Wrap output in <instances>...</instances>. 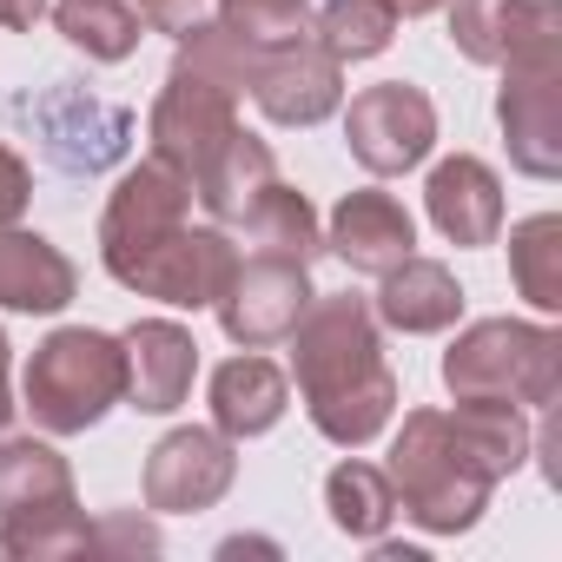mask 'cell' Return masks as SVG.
<instances>
[{
  "mask_svg": "<svg viewBox=\"0 0 562 562\" xmlns=\"http://www.w3.org/2000/svg\"><path fill=\"white\" fill-rule=\"evenodd\" d=\"M0 529H8V555L21 562H60V555L93 549V522L54 443L0 437Z\"/></svg>",
  "mask_w": 562,
  "mask_h": 562,
  "instance_id": "obj_1",
  "label": "cell"
},
{
  "mask_svg": "<svg viewBox=\"0 0 562 562\" xmlns=\"http://www.w3.org/2000/svg\"><path fill=\"white\" fill-rule=\"evenodd\" d=\"M391 490H397V509L430 529V536H463L483 522L490 509V476L457 450L450 437V417L443 411H411L404 430L391 437V463H384Z\"/></svg>",
  "mask_w": 562,
  "mask_h": 562,
  "instance_id": "obj_2",
  "label": "cell"
},
{
  "mask_svg": "<svg viewBox=\"0 0 562 562\" xmlns=\"http://www.w3.org/2000/svg\"><path fill=\"white\" fill-rule=\"evenodd\" d=\"M21 397H27L21 411L47 437L93 430L113 404H126V351H120V338H106L93 325H60L47 345H34Z\"/></svg>",
  "mask_w": 562,
  "mask_h": 562,
  "instance_id": "obj_3",
  "label": "cell"
},
{
  "mask_svg": "<svg viewBox=\"0 0 562 562\" xmlns=\"http://www.w3.org/2000/svg\"><path fill=\"white\" fill-rule=\"evenodd\" d=\"M450 397H509V404H562V331L529 318H476L443 351Z\"/></svg>",
  "mask_w": 562,
  "mask_h": 562,
  "instance_id": "obj_4",
  "label": "cell"
},
{
  "mask_svg": "<svg viewBox=\"0 0 562 562\" xmlns=\"http://www.w3.org/2000/svg\"><path fill=\"white\" fill-rule=\"evenodd\" d=\"M285 345H292V378H299L305 404H318L331 391H351V384L384 371L378 312L364 299H351V292L345 299H312Z\"/></svg>",
  "mask_w": 562,
  "mask_h": 562,
  "instance_id": "obj_5",
  "label": "cell"
},
{
  "mask_svg": "<svg viewBox=\"0 0 562 562\" xmlns=\"http://www.w3.org/2000/svg\"><path fill=\"white\" fill-rule=\"evenodd\" d=\"M232 271H238V245L218 225H192L186 218L172 238H159L133 265H120L113 278L126 292H139V299H159V305H179V312H205L232 285Z\"/></svg>",
  "mask_w": 562,
  "mask_h": 562,
  "instance_id": "obj_6",
  "label": "cell"
},
{
  "mask_svg": "<svg viewBox=\"0 0 562 562\" xmlns=\"http://www.w3.org/2000/svg\"><path fill=\"white\" fill-rule=\"evenodd\" d=\"M345 146L351 159L371 172V179H397L411 166L430 159L437 146V106L424 87L411 80H384V87H364L345 113Z\"/></svg>",
  "mask_w": 562,
  "mask_h": 562,
  "instance_id": "obj_7",
  "label": "cell"
},
{
  "mask_svg": "<svg viewBox=\"0 0 562 562\" xmlns=\"http://www.w3.org/2000/svg\"><path fill=\"white\" fill-rule=\"evenodd\" d=\"M312 265H292V258H258V251H238V271L232 285L218 292V325L232 345L245 351H265V345H285L292 325L305 318L312 305Z\"/></svg>",
  "mask_w": 562,
  "mask_h": 562,
  "instance_id": "obj_8",
  "label": "cell"
},
{
  "mask_svg": "<svg viewBox=\"0 0 562 562\" xmlns=\"http://www.w3.org/2000/svg\"><path fill=\"white\" fill-rule=\"evenodd\" d=\"M186 218H192V179L179 166H166V159H139L113 186V199L100 212V258H106V271L133 265L139 251L172 238Z\"/></svg>",
  "mask_w": 562,
  "mask_h": 562,
  "instance_id": "obj_9",
  "label": "cell"
},
{
  "mask_svg": "<svg viewBox=\"0 0 562 562\" xmlns=\"http://www.w3.org/2000/svg\"><path fill=\"white\" fill-rule=\"evenodd\" d=\"M496 120H503V146H509L516 172L562 179V54L509 60L503 93H496Z\"/></svg>",
  "mask_w": 562,
  "mask_h": 562,
  "instance_id": "obj_10",
  "label": "cell"
},
{
  "mask_svg": "<svg viewBox=\"0 0 562 562\" xmlns=\"http://www.w3.org/2000/svg\"><path fill=\"white\" fill-rule=\"evenodd\" d=\"M258 113L271 126H318L345 106V60H331L312 34L299 41H271L251 67V87Z\"/></svg>",
  "mask_w": 562,
  "mask_h": 562,
  "instance_id": "obj_11",
  "label": "cell"
},
{
  "mask_svg": "<svg viewBox=\"0 0 562 562\" xmlns=\"http://www.w3.org/2000/svg\"><path fill=\"white\" fill-rule=\"evenodd\" d=\"M238 483V450L225 430H166L146 457V509L159 516H199Z\"/></svg>",
  "mask_w": 562,
  "mask_h": 562,
  "instance_id": "obj_12",
  "label": "cell"
},
{
  "mask_svg": "<svg viewBox=\"0 0 562 562\" xmlns=\"http://www.w3.org/2000/svg\"><path fill=\"white\" fill-rule=\"evenodd\" d=\"M450 41L476 67L562 54V0H450Z\"/></svg>",
  "mask_w": 562,
  "mask_h": 562,
  "instance_id": "obj_13",
  "label": "cell"
},
{
  "mask_svg": "<svg viewBox=\"0 0 562 562\" xmlns=\"http://www.w3.org/2000/svg\"><path fill=\"white\" fill-rule=\"evenodd\" d=\"M232 126H238V100L218 93V87H205V80H192V74H179V67L166 74V87H159V100H153V120H146L153 159L179 166L186 179L205 166V153H212Z\"/></svg>",
  "mask_w": 562,
  "mask_h": 562,
  "instance_id": "obj_14",
  "label": "cell"
},
{
  "mask_svg": "<svg viewBox=\"0 0 562 562\" xmlns=\"http://www.w3.org/2000/svg\"><path fill=\"white\" fill-rule=\"evenodd\" d=\"M120 351H126V404H133V411L166 417V411H179V404L192 397L199 345H192L186 325H172V318H139V325L120 338Z\"/></svg>",
  "mask_w": 562,
  "mask_h": 562,
  "instance_id": "obj_15",
  "label": "cell"
},
{
  "mask_svg": "<svg viewBox=\"0 0 562 562\" xmlns=\"http://www.w3.org/2000/svg\"><path fill=\"white\" fill-rule=\"evenodd\" d=\"M325 251H338V258H345L351 271H364V278H384L397 258L417 251V218H411L391 192H378V186L345 192L338 212H331V225H325Z\"/></svg>",
  "mask_w": 562,
  "mask_h": 562,
  "instance_id": "obj_16",
  "label": "cell"
},
{
  "mask_svg": "<svg viewBox=\"0 0 562 562\" xmlns=\"http://www.w3.org/2000/svg\"><path fill=\"white\" fill-rule=\"evenodd\" d=\"M424 205L450 245H496V232H503V179L476 153L443 159L424 186Z\"/></svg>",
  "mask_w": 562,
  "mask_h": 562,
  "instance_id": "obj_17",
  "label": "cell"
},
{
  "mask_svg": "<svg viewBox=\"0 0 562 562\" xmlns=\"http://www.w3.org/2000/svg\"><path fill=\"white\" fill-rule=\"evenodd\" d=\"M80 292V271L74 258L21 225H0V312H67Z\"/></svg>",
  "mask_w": 562,
  "mask_h": 562,
  "instance_id": "obj_18",
  "label": "cell"
},
{
  "mask_svg": "<svg viewBox=\"0 0 562 562\" xmlns=\"http://www.w3.org/2000/svg\"><path fill=\"white\" fill-rule=\"evenodd\" d=\"M371 312H378V325H391L404 338H430V331H450L463 318V285L450 278V265L411 251L384 271V292Z\"/></svg>",
  "mask_w": 562,
  "mask_h": 562,
  "instance_id": "obj_19",
  "label": "cell"
},
{
  "mask_svg": "<svg viewBox=\"0 0 562 562\" xmlns=\"http://www.w3.org/2000/svg\"><path fill=\"white\" fill-rule=\"evenodd\" d=\"M285 404H292V378L271 358H258V351H245V358L212 371V430H225L232 443L265 437L278 417H285Z\"/></svg>",
  "mask_w": 562,
  "mask_h": 562,
  "instance_id": "obj_20",
  "label": "cell"
},
{
  "mask_svg": "<svg viewBox=\"0 0 562 562\" xmlns=\"http://www.w3.org/2000/svg\"><path fill=\"white\" fill-rule=\"evenodd\" d=\"M278 179V159H271V146L258 139V133H245V126H232L212 153H205V166L192 172V199L218 218V225H238L245 218V205L265 192Z\"/></svg>",
  "mask_w": 562,
  "mask_h": 562,
  "instance_id": "obj_21",
  "label": "cell"
},
{
  "mask_svg": "<svg viewBox=\"0 0 562 562\" xmlns=\"http://www.w3.org/2000/svg\"><path fill=\"white\" fill-rule=\"evenodd\" d=\"M443 417H450L457 450L490 483H503L509 470H522V457L536 450V430H529L522 404H509V397H457V411H443Z\"/></svg>",
  "mask_w": 562,
  "mask_h": 562,
  "instance_id": "obj_22",
  "label": "cell"
},
{
  "mask_svg": "<svg viewBox=\"0 0 562 562\" xmlns=\"http://www.w3.org/2000/svg\"><path fill=\"white\" fill-rule=\"evenodd\" d=\"M245 251H258V258H292V265H312L318 251H325V232H318V212H312V199L299 192V186H285V179H271L251 205H245Z\"/></svg>",
  "mask_w": 562,
  "mask_h": 562,
  "instance_id": "obj_23",
  "label": "cell"
},
{
  "mask_svg": "<svg viewBox=\"0 0 562 562\" xmlns=\"http://www.w3.org/2000/svg\"><path fill=\"white\" fill-rule=\"evenodd\" d=\"M325 509H331V529L338 536H351V542H378L384 529H391V516H397V490H391V476L378 470V463H338L331 476H325Z\"/></svg>",
  "mask_w": 562,
  "mask_h": 562,
  "instance_id": "obj_24",
  "label": "cell"
},
{
  "mask_svg": "<svg viewBox=\"0 0 562 562\" xmlns=\"http://www.w3.org/2000/svg\"><path fill=\"white\" fill-rule=\"evenodd\" d=\"M305 411H312V424H318L325 443L364 450V443L397 417V378H391V364H384L378 378H364V384H351V391H331V397H318V404H305Z\"/></svg>",
  "mask_w": 562,
  "mask_h": 562,
  "instance_id": "obj_25",
  "label": "cell"
},
{
  "mask_svg": "<svg viewBox=\"0 0 562 562\" xmlns=\"http://www.w3.org/2000/svg\"><path fill=\"white\" fill-rule=\"evenodd\" d=\"M258 54H265V47H258L251 34H238L232 21H218V14H212L205 27H192V34L179 41V60H172V67L238 100V93L251 87V67H258Z\"/></svg>",
  "mask_w": 562,
  "mask_h": 562,
  "instance_id": "obj_26",
  "label": "cell"
},
{
  "mask_svg": "<svg viewBox=\"0 0 562 562\" xmlns=\"http://www.w3.org/2000/svg\"><path fill=\"white\" fill-rule=\"evenodd\" d=\"M54 27L67 34V47H80L87 60H133L139 54V8L126 0H60L54 8Z\"/></svg>",
  "mask_w": 562,
  "mask_h": 562,
  "instance_id": "obj_27",
  "label": "cell"
},
{
  "mask_svg": "<svg viewBox=\"0 0 562 562\" xmlns=\"http://www.w3.org/2000/svg\"><path fill=\"white\" fill-rule=\"evenodd\" d=\"M509 278L536 312H562V218L536 212L509 232Z\"/></svg>",
  "mask_w": 562,
  "mask_h": 562,
  "instance_id": "obj_28",
  "label": "cell"
},
{
  "mask_svg": "<svg viewBox=\"0 0 562 562\" xmlns=\"http://www.w3.org/2000/svg\"><path fill=\"white\" fill-rule=\"evenodd\" d=\"M312 41L331 60H378L397 41V14H391V0H325L312 21Z\"/></svg>",
  "mask_w": 562,
  "mask_h": 562,
  "instance_id": "obj_29",
  "label": "cell"
},
{
  "mask_svg": "<svg viewBox=\"0 0 562 562\" xmlns=\"http://www.w3.org/2000/svg\"><path fill=\"white\" fill-rule=\"evenodd\" d=\"M218 21H232L238 34H251L258 47H271V41L312 34V0H218Z\"/></svg>",
  "mask_w": 562,
  "mask_h": 562,
  "instance_id": "obj_30",
  "label": "cell"
},
{
  "mask_svg": "<svg viewBox=\"0 0 562 562\" xmlns=\"http://www.w3.org/2000/svg\"><path fill=\"white\" fill-rule=\"evenodd\" d=\"M212 14H218V0H139V21L159 27V34H172V41H186V34L205 27Z\"/></svg>",
  "mask_w": 562,
  "mask_h": 562,
  "instance_id": "obj_31",
  "label": "cell"
},
{
  "mask_svg": "<svg viewBox=\"0 0 562 562\" xmlns=\"http://www.w3.org/2000/svg\"><path fill=\"white\" fill-rule=\"evenodd\" d=\"M27 199H34V172H27V159H21L14 146H0V225H21Z\"/></svg>",
  "mask_w": 562,
  "mask_h": 562,
  "instance_id": "obj_32",
  "label": "cell"
},
{
  "mask_svg": "<svg viewBox=\"0 0 562 562\" xmlns=\"http://www.w3.org/2000/svg\"><path fill=\"white\" fill-rule=\"evenodd\" d=\"M93 542H106V549H133V555H159V529L139 522V516H106V522H93Z\"/></svg>",
  "mask_w": 562,
  "mask_h": 562,
  "instance_id": "obj_33",
  "label": "cell"
},
{
  "mask_svg": "<svg viewBox=\"0 0 562 562\" xmlns=\"http://www.w3.org/2000/svg\"><path fill=\"white\" fill-rule=\"evenodd\" d=\"M47 21V0H0V27L8 34H34Z\"/></svg>",
  "mask_w": 562,
  "mask_h": 562,
  "instance_id": "obj_34",
  "label": "cell"
},
{
  "mask_svg": "<svg viewBox=\"0 0 562 562\" xmlns=\"http://www.w3.org/2000/svg\"><path fill=\"white\" fill-rule=\"evenodd\" d=\"M14 424V397H8V331H0V437Z\"/></svg>",
  "mask_w": 562,
  "mask_h": 562,
  "instance_id": "obj_35",
  "label": "cell"
},
{
  "mask_svg": "<svg viewBox=\"0 0 562 562\" xmlns=\"http://www.w3.org/2000/svg\"><path fill=\"white\" fill-rule=\"evenodd\" d=\"M437 8H450V0H391L397 21H417V14H437Z\"/></svg>",
  "mask_w": 562,
  "mask_h": 562,
  "instance_id": "obj_36",
  "label": "cell"
},
{
  "mask_svg": "<svg viewBox=\"0 0 562 562\" xmlns=\"http://www.w3.org/2000/svg\"><path fill=\"white\" fill-rule=\"evenodd\" d=\"M378 562H424V549H411V542H384V536H378Z\"/></svg>",
  "mask_w": 562,
  "mask_h": 562,
  "instance_id": "obj_37",
  "label": "cell"
},
{
  "mask_svg": "<svg viewBox=\"0 0 562 562\" xmlns=\"http://www.w3.org/2000/svg\"><path fill=\"white\" fill-rule=\"evenodd\" d=\"M0 562H8V529H0Z\"/></svg>",
  "mask_w": 562,
  "mask_h": 562,
  "instance_id": "obj_38",
  "label": "cell"
}]
</instances>
